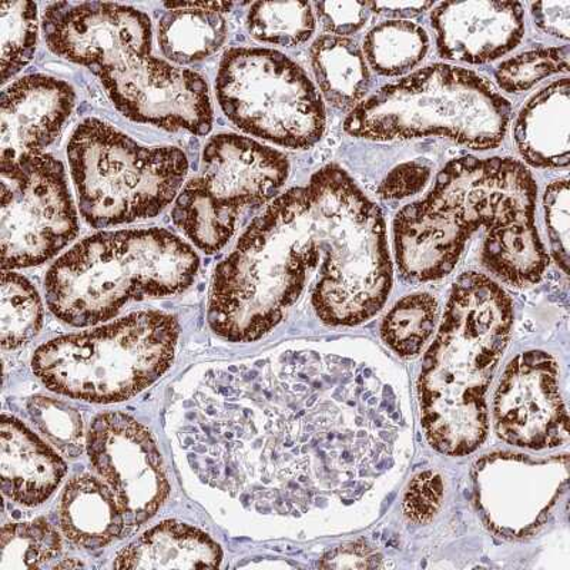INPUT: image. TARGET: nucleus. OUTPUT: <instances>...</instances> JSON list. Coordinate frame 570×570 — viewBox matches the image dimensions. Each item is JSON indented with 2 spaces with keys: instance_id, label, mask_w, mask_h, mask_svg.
Returning a JSON list of instances; mask_svg holds the SVG:
<instances>
[{
  "instance_id": "nucleus-1",
  "label": "nucleus",
  "mask_w": 570,
  "mask_h": 570,
  "mask_svg": "<svg viewBox=\"0 0 570 570\" xmlns=\"http://www.w3.org/2000/svg\"><path fill=\"white\" fill-rule=\"evenodd\" d=\"M392 264L383 213L338 165L279 196L214 272L208 324L230 343L277 327L307 289L328 325H356L383 307Z\"/></svg>"
},
{
  "instance_id": "nucleus-2",
  "label": "nucleus",
  "mask_w": 570,
  "mask_h": 570,
  "mask_svg": "<svg viewBox=\"0 0 570 570\" xmlns=\"http://www.w3.org/2000/svg\"><path fill=\"white\" fill-rule=\"evenodd\" d=\"M315 355L212 370L187 402L178 432L203 482L243 503L279 513L307 511L327 488L331 434Z\"/></svg>"
},
{
  "instance_id": "nucleus-3",
  "label": "nucleus",
  "mask_w": 570,
  "mask_h": 570,
  "mask_svg": "<svg viewBox=\"0 0 570 570\" xmlns=\"http://www.w3.org/2000/svg\"><path fill=\"white\" fill-rule=\"evenodd\" d=\"M537 195L531 171L509 157L448 163L432 190L395 216L401 276L415 283L444 278L483 227L481 258L493 277L515 287L541 282L549 257L534 223Z\"/></svg>"
},
{
  "instance_id": "nucleus-4",
  "label": "nucleus",
  "mask_w": 570,
  "mask_h": 570,
  "mask_svg": "<svg viewBox=\"0 0 570 570\" xmlns=\"http://www.w3.org/2000/svg\"><path fill=\"white\" fill-rule=\"evenodd\" d=\"M55 55L98 76L116 109L137 124L206 136L213 106L206 80L153 55L150 18L116 3L49 4L42 18Z\"/></svg>"
},
{
  "instance_id": "nucleus-5",
  "label": "nucleus",
  "mask_w": 570,
  "mask_h": 570,
  "mask_svg": "<svg viewBox=\"0 0 570 570\" xmlns=\"http://www.w3.org/2000/svg\"><path fill=\"white\" fill-rule=\"evenodd\" d=\"M512 325V299L492 278L470 272L452 285L419 383L422 426L441 454L468 455L487 440V392Z\"/></svg>"
},
{
  "instance_id": "nucleus-6",
  "label": "nucleus",
  "mask_w": 570,
  "mask_h": 570,
  "mask_svg": "<svg viewBox=\"0 0 570 570\" xmlns=\"http://www.w3.org/2000/svg\"><path fill=\"white\" fill-rule=\"evenodd\" d=\"M200 267L195 249L163 228L94 234L49 269L46 302L71 327L114 318L134 299L185 292Z\"/></svg>"
},
{
  "instance_id": "nucleus-7",
  "label": "nucleus",
  "mask_w": 570,
  "mask_h": 570,
  "mask_svg": "<svg viewBox=\"0 0 570 570\" xmlns=\"http://www.w3.org/2000/svg\"><path fill=\"white\" fill-rule=\"evenodd\" d=\"M511 115V104L485 78L435 63L361 101L344 130L374 141L440 136L473 150H491L505 139Z\"/></svg>"
},
{
  "instance_id": "nucleus-8",
  "label": "nucleus",
  "mask_w": 570,
  "mask_h": 570,
  "mask_svg": "<svg viewBox=\"0 0 570 570\" xmlns=\"http://www.w3.org/2000/svg\"><path fill=\"white\" fill-rule=\"evenodd\" d=\"M177 340L170 314L135 313L49 341L35 353L33 373L56 394L114 404L149 389L170 368Z\"/></svg>"
},
{
  "instance_id": "nucleus-9",
  "label": "nucleus",
  "mask_w": 570,
  "mask_h": 570,
  "mask_svg": "<svg viewBox=\"0 0 570 570\" xmlns=\"http://www.w3.org/2000/svg\"><path fill=\"white\" fill-rule=\"evenodd\" d=\"M68 159L81 216L95 228L156 217L177 198L188 173L178 147L139 145L99 119L78 126Z\"/></svg>"
},
{
  "instance_id": "nucleus-10",
  "label": "nucleus",
  "mask_w": 570,
  "mask_h": 570,
  "mask_svg": "<svg viewBox=\"0 0 570 570\" xmlns=\"http://www.w3.org/2000/svg\"><path fill=\"white\" fill-rule=\"evenodd\" d=\"M218 104L244 134L293 150L323 139L327 117L302 66L273 49L233 48L218 69Z\"/></svg>"
},
{
  "instance_id": "nucleus-11",
  "label": "nucleus",
  "mask_w": 570,
  "mask_h": 570,
  "mask_svg": "<svg viewBox=\"0 0 570 570\" xmlns=\"http://www.w3.org/2000/svg\"><path fill=\"white\" fill-rule=\"evenodd\" d=\"M289 175L287 157L248 137L217 135L203 151L200 175L176 198L171 217L197 248L220 252L247 208L277 195Z\"/></svg>"
},
{
  "instance_id": "nucleus-12",
  "label": "nucleus",
  "mask_w": 570,
  "mask_h": 570,
  "mask_svg": "<svg viewBox=\"0 0 570 570\" xmlns=\"http://www.w3.org/2000/svg\"><path fill=\"white\" fill-rule=\"evenodd\" d=\"M3 269L40 266L79 233L62 161L50 155L0 161Z\"/></svg>"
},
{
  "instance_id": "nucleus-13",
  "label": "nucleus",
  "mask_w": 570,
  "mask_h": 570,
  "mask_svg": "<svg viewBox=\"0 0 570 570\" xmlns=\"http://www.w3.org/2000/svg\"><path fill=\"white\" fill-rule=\"evenodd\" d=\"M86 450L91 466L114 491L126 528H139L156 515L170 485L146 426L121 412H106L91 422Z\"/></svg>"
},
{
  "instance_id": "nucleus-14",
  "label": "nucleus",
  "mask_w": 570,
  "mask_h": 570,
  "mask_svg": "<svg viewBox=\"0 0 570 570\" xmlns=\"http://www.w3.org/2000/svg\"><path fill=\"white\" fill-rule=\"evenodd\" d=\"M558 375L557 363L542 351H529L508 364L493 401L503 441L537 451L567 444L569 416Z\"/></svg>"
},
{
  "instance_id": "nucleus-15",
  "label": "nucleus",
  "mask_w": 570,
  "mask_h": 570,
  "mask_svg": "<svg viewBox=\"0 0 570 570\" xmlns=\"http://www.w3.org/2000/svg\"><path fill=\"white\" fill-rule=\"evenodd\" d=\"M436 49L454 62L483 65L512 52L525 35V12L518 2H445L431 13Z\"/></svg>"
},
{
  "instance_id": "nucleus-16",
  "label": "nucleus",
  "mask_w": 570,
  "mask_h": 570,
  "mask_svg": "<svg viewBox=\"0 0 570 570\" xmlns=\"http://www.w3.org/2000/svg\"><path fill=\"white\" fill-rule=\"evenodd\" d=\"M76 104L75 89L60 79L30 75L2 94L0 161L43 155L62 134Z\"/></svg>"
},
{
  "instance_id": "nucleus-17",
  "label": "nucleus",
  "mask_w": 570,
  "mask_h": 570,
  "mask_svg": "<svg viewBox=\"0 0 570 570\" xmlns=\"http://www.w3.org/2000/svg\"><path fill=\"white\" fill-rule=\"evenodd\" d=\"M0 456L3 493L24 507L48 501L68 472L62 458L13 416L3 415Z\"/></svg>"
},
{
  "instance_id": "nucleus-18",
  "label": "nucleus",
  "mask_w": 570,
  "mask_h": 570,
  "mask_svg": "<svg viewBox=\"0 0 570 570\" xmlns=\"http://www.w3.org/2000/svg\"><path fill=\"white\" fill-rule=\"evenodd\" d=\"M569 79L553 81L522 107L513 127L517 149L527 165L561 169L569 165Z\"/></svg>"
},
{
  "instance_id": "nucleus-19",
  "label": "nucleus",
  "mask_w": 570,
  "mask_h": 570,
  "mask_svg": "<svg viewBox=\"0 0 570 570\" xmlns=\"http://www.w3.org/2000/svg\"><path fill=\"white\" fill-rule=\"evenodd\" d=\"M223 561L220 544L187 523L161 522L124 549L116 569H206Z\"/></svg>"
},
{
  "instance_id": "nucleus-20",
  "label": "nucleus",
  "mask_w": 570,
  "mask_h": 570,
  "mask_svg": "<svg viewBox=\"0 0 570 570\" xmlns=\"http://www.w3.org/2000/svg\"><path fill=\"white\" fill-rule=\"evenodd\" d=\"M59 511L66 538L81 548H104L126 528L114 491L91 475L76 476L66 485Z\"/></svg>"
},
{
  "instance_id": "nucleus-21",
  "label": "nucleus",
  "mask_w": 570,
  "mask_h": 570,
  "mask_svg": "<svg viewBox=\"0 0 570 570\" xmlns=\"http://www.w3.org/2000/svg\"><path fill=\"white\" fill-rule=\"evenodd\" d=\"M167 12L159 22V45L169 62L185 66L205 60L222 48L227 39L230 12L228 2L165 3Z\"/></svg>"
},
{
  "instance_id": "nucleus-22",
  "label": "nucleus",
  "mask_w": 570,
  "mask_h": 570,
  "mask_svg": "<svg viewBox=\"0 0 570 570\" xmlns=\"http://www.w3.org/2000/svg\"><path fill=\"white\" fill-rule=\"evenodd\" d=\"M315 79L325 100L340 110L355 109L370 89L363 50L348 38L321 36L309 49Z\"/></svg>"
},
{
  "instance_id": "nucleus-23",
  "label": "nucleus",
  "mask_w": 570,
  "mask_h": 570,
  "mask_svg": "<svg viewBox=\"0 0 570 570\" xmlns=\"http://www.w3.org/2000/svg\"><path fill=\"white\" fill-rule=\"evenodd\" d=\"M428 50L430 36L410 20H385L371 29L364 40L366 62L386 78L414 69L424 60Z\"/></svg>"
},
{
  "instance_id": "nucleus-24",
  "label": "nucleus",
  "mask_w": 570,
  "mask_h": 570,
  "mask_svg": "<svg viewBox=\"0 0 570 570\" xmlns=\"http://www.w3.org/2000/svg\"><path fill=\"white\" fill-rule=\"evenodd\" d=\"M43 325V304L28 278L3 269L0 297V341L4 350L23 347Z\"/></svg>"
},
{
  "instance_id": "nucleus-25",
  "label": "nucleus",
  "mask_w": 570,
  "mask_h": 570,
  "mask_svg": "<svg viewBox=\"0 0 570 570\" xmlns=\"http://www.w3.org/2000/svg\"><path fill=\"white\" fill-rule=\"evenodd\" d=\"M438 315L440 308L431 294L406 295L386 313L381 337L394 353L414 358L434 334Z\"/></svg>"
},
{
  "instance_id": "nucleus-26",
  "label": "nucleus",
  "mask_w": 570,
  "mask_h": 570,
  "mask_svg": "<svg viewBox=\"0 0 570 570\" xmlns=\"http://www.w3.org/2000/svg\"><path fill=\"white\" fill-rule=\"evenodd\" d=\"M62 538L43 518L2 529L0 570L42 569L62 553Z\"/></svg>"
},
{
  "instance_id": "nucleus-27",
  "label": "nucleus",
  "mask_w": 570,
  "mask_h": 570,
  "mask_svg": "<svg viewBox=\"0 0 570 570\" xmlns=\"http://www.w3.org/2000/svg\"><path fill=\"white\" fill-rule=\"evenodd\" d=\"M248 32L258 42L297 46L307 42L315 32L312 4L304 2H257L249 8Z\"/></svg>"
},
{
  "instance_id": "nucleus-28",
  "label": "nucleus",
  "mask_w": 570,
  "mask_h": 570,
  "mask_svg": "<svg viewBox=\"0 0 570 570\" xmlns=\"http://www.w3.org/2000/svg\"><path fill=\"white\" fill-rule=\"evenodd\" d=\"M38 4L7 2L0 4V39H2V83L14 78L33 59L38 46Z\"/></svg>"
},
{
  "instance_id": "nucleus-29",
  "label": "nucleus",
  "mask_w": 570,
  "mask_h": 570,
  "mask_svg": "<svg viewBox=\"0 0 570 570\" xmlns=\"http://www.w3.org/2000/svg\"><path fill=\"white\" fill-rule=\"evenodd\" d=\"M569 48H539L528 50L498 66L495 79L507 94H522L553 75L568 73Z\"/></svg>"
},
{
  "instance_id": "nucleus-30",
  "label": "nucleus",
  "mask_w": 570,
  "mask_h": 570,
  "mask_svg": "<svg viewBox=\"0 0 570 570\" xmlns=\"http://www.w3.org/2000/svg\"><path fill=\"white\" fill-rule=\"evenodd\" d=\"M28 411L35 425L62 454L69 458L81 454L86 442L78 410L65 401L35 396L29 401Z\"/></svg>"
},
{
  "instance_id": "nucleus-31",
  "label": "nucleus",
  "mask_w": 570,
  "mask_h": 570,
  "mask_svg": "<svg viewBox=\"0 0 570 570\" xmlns=\"http://www.w3.org/2000/svg\"><path fill=\"white\" fill-rule=\"evenodd\" d=\"M569 206L567 178L553 181L547 187L543 196L544 222H547L549 238H551L553 257L564 273H568L569 266Z\"/></svg>"
},
{
  "instance_id": "nucleus-32",
  "label": "nucleus",
  "mask_w": 570,
  "mask_h": 570,
  "mask_svg": "<svg viewBox=\"0 0 570 570\" xmlns=\"http://www.w3.org/2000/svg\"><path fill=\"white\" fill-rule=\"evenodd\" d=\"M442 498H444V482L436 473L426 471L412 480L402 508L412 522L425 523L434 518L441 507Z\"/></svg>"
},
{
  "instance_id": "nucleus-33",
  "label": "nucleus",
  "mask_w": 570,
  "mask_h": 570,
  "mask_svg": "<svg viewBox=\"0 0 570 570\" xmlns=\"http://www.w3.org/2000/svg\"><path fill=\"white\" fill-rule=\"evenodd\" d=\"M432 165L426 160L401 163L384 177L379 196L384 200H404L419 195L431 180Z\"/></svg>"
},
{
  "instance_id": "nucleus-34",
  "label": "nucleus",
  "mask_w": 570,
  "mask_h": 570,
  "mask_svg": "<svg viewBox=\"0 0 570 570\" xmlns=\"http://www.w3.org/2000/svg\"><path fill=\"white\" fill-rule=\"evenodd\" d=\"M321 24L330 35H354L365 27L370 19L368 3L325 2L315 3Z\"/></svg>"
},
{
  "instance_id": "nucleus-35",
  "label": "nucleus",
  "mask_w": 570,
  "mask_h": 570,
  "mask_svg": "<svg viewBox=\"0 0 570 570\" xmlns=\"http://www.w3.org/2000/svg\"><path fill=\"white\" fill-rule=\"evenodd\" d=\"M531 13L534 24L542 32L568 42L570 24L569 0L532 3Z\"/></svg>"
},
{
  "instance_id": "nucleus-36",
  "label": "nucleus",
  "mask_w": 570,
  "mask_h": 570,
  "mask_svg": "<svg viewBox=\"0 0 570 570\" xmlns=\"http://www.w3.org/2000/svg\"><path fill=\"white\" fill-rule=\"evenodd\" d=\"M371 12L390 20H409L434 8L432 2H374L368 3Z\"/></svg>"
}]
</instances>
